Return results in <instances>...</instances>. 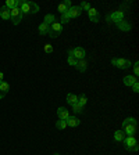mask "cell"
Instances as JSON below:
<instances>
[{
    "instance_id": "cell-14",
    "label": "cell",
    "mask_w": 139,
    "mask_h": 155,
    "mask_svg": "<svg viewBox=\"0 0 139 155\" xmlns=\"http://www.w3.org/2000/svg\"><path fill=\"white\" fill-rule=\"evenodd\" d=\"M88 15H89V19H91L92 22H99V19H100V15H99V13H97L96 8H89V11H88Z\"/></svg>"
},
{
    "instance_id": "cell-19",
    "label": "cell",
    "mask_w": 139,
    "mask_h": 155,
    "mask_svg": "<svg viewBox=\"0 0 139 155\" xmlns=\"http://www.w3.org/2000/svg\"><path fill=\"white\" fill-rule=\"evenodd\" d=\"M49 29H50V25H47V24L42 22V24H40V25L38 26L39 35H40V36H45V35H47V33H49Z\"/></svg>"
},
{
    "instance_id": "cell-26",
    "label": "cell",
    "mask_w": 139,
    "mask_h": 155,
    "mask_svg": "<svg viewBox=\"0 0 139 155\" xmlns=\"http://www.w3.org/2000/svg\"><path fill=\"white\" fill-rule=\"evenodd\" d=\"M130 123H132V125H138V120L135 119V118H125L123 122V127L127 125H130Z\"/></svg>"
},
{
    "instance_id": "cell-4",
    "label": "cell",
    "mask_w": 139,
    "mask_h": 155,
    "mask_svg": "<svg viewBox=\"0 0 139 155\" xmlns=\"http://www.w3.org/2000/svg\"><path fill=\"white\" fill-rule=\"evenodd\" d=\"M111 65L118 68V69H128V68H131V61L128 58H113Z\"/></svg>"
},
{
    "instance_id": "cell-13",
    "label": "cell",
    "mask_w": 139,
    "mask_h": 155,
    "mask_svg": "<svg viewBox=\"0 0 139 155\" xmlns=\"http://www.w3.org/2000/svg\"><path fill=\"white\" fill-rule=\"evenodd\" d=\"M70 7H71V2H70V0H64L63 3H60V4L57 6V11L63 15V14H64L65 11L70 8Z\"/></svg>"
},
{
    "instance_id": "cell-32",
    "label": "cell",
    "mask_w": 139,
    "mask_h": 155,
    "mask_svg": "<svg viewBox=\"0 0 139 155\" xmlns=\"http://www.w3.org/2000/svg\"><path fill=\"white\" fill-rule=\"evenodd\" d=\"M131 89H132L134 93H138V91H139V82H135V83L131 86Z\"/></svg>"
},
{
    "instance_id": "cell-20",
    "label": "cell",
    "mask_w": 139,
    "mask_h": 155,
    "mask_svg": "<svg viewBox=\"0 0 139 155\" xmlns=\"http://www.w3.org/2000/svg\"><path fill=\"white\" fill-rule=\"evenodd\" d=\"M78 103V96L74 93H68L67 94V104H70V105H74V104Z\"/></svg>"
},
{
    "instance_id": "cell-25",
    "label": "cell",
    "mask_w": 139,
    "mask_h": 155,
    "mask_svg": "<svg viewBox=\"0 0 139 155\" xmlns=\"http://www.w3.org/2000/svg\"><path fill=\"white\" fill-rule=\"evenodd\" d=\"M56 127H57L58 130H64L65 127H67V122H65V120L58 119L57 122H56Z\"/></svg>"
},
{
    "instance_id": "cell-31",
    "label": "cell",
    "mask_w": 139,
    "mask_h": 155,
    "mask_svg": "<svg viewBox=\"0 0 139 155\" xmlns=\"http://www.w3.org/2000/svg\"><path fill=\"white\" fill-rule=\"evenodd\" d=\"M45 53H47V54H50V53H53V46L52 45H45Z\"/></svg>"
},
{
    "instance_id": "cell-2",
    "label": "cell",
    "mask_w": 139,
    "mask_h": 155,
    "mask_svg": "<svg viewBox=\"0 0 139 155\" xmlns=\"http://www.w3.org/2000/svg\"><path fill=\"white\" fill-rule=\"evenodd\" d=\"M81 14H82V8H81V7H79V6H71L61 15V22H60V24H61V25H63V24H67L71 18H77V17H79Z\"/></svg>"
},
{
    "instance_id": "cell-29",
    "label": "cell",
    "mask_w": 139,
    "mask_h": 155,
    "mask_svg": "<svg viewBox=\"0 0 139 155\" xmlns=\"http://www.w3.org/2000/svg\"><path fill=\"white\" fill-rule=\"evenodd\" d=\"M132 68H134V76L138 78V75H139V62L135 61V64H134Z\"/></svg>"
},
{
    "instance_id": "cell-15",
    "label": "cell",
    "mask_w": 139,
    "mask_h": 155,
    "mask_svg": "<svg viewBox=\"0 0 139 155\" xmlns=\"http://www.w3.org/2000/svg\"><path fill=\"white\" fill-rule=\"evenodd\" d=\"M9 90H10V84L4 81L0 82V98H4L6 94L9 93Z\"/></svg>"
},
{
    "instance_id": "cell-27",
    "label": "cell",
    "mask_w": 139,
    "mask_h": 155,
    "mask_svg": "<svg viewBox=\"0 0 139 155\" xmlns=\"http://www.w3.org/2000/svg\"><path fill=\"white\" fill-rule=\"evenodd\" d=\"M72 107V111H74V114H82L84 112V107H81L79 104H74V105H71Z\"/></svg>"
},
{
    "instance_id": "cell-3",
    "label": "cell",
    "mask_w": 139,
    "mask_h": 155,
    "mask_svg": "<svg viewBox=\"0 0 139 155\" xmlns=\"http://www.w3.org/2000/svg\"><path fill=\"white\" fill-rule=\"evenodd\" d=\"M124 145H125V148L128 151H138L139 150V144H138V140L135 139V136H127L125 139H124Z\"/></svg>"
},
{
    "instance_id": "cell-10",
    "label": "cell",
    "mask_w": 139,
    "mask_h": 155,
    "mask_svg": "<svg viewBox=\"0 0 139 155\" xmlns=\"http://www.w3.org/2000/svg\"><path fill=\"white\" fill-rule=\"evenodd\" d=\"M57 116H58V119L67 120L68 116H70V111H68L67 108H64V107H60L57 110Z\"/></svg>"
},
{
    "instance_id": "cell-8",
    "label": "cell",
    "mask_w": 139,
    "mask_h": 155,
    "mask_svg": "<svg viewBox=\"0 0 139 155\" xmlns=\"http://www.w3.org/2000/svg\"><path fill=\"white\" fill-rule=\"evenodd\" d=\"M106 19L107 21H113V22H120L124 19V11H114L111 14H107L106 15Z\"/></svg>"
},
{
    "instance_id": "cell-34",
    "label": "cell",
    "mask_w": 139,
    "mask_h": 155,
    "mask_svg": "<svg viewBox=\"0 0 139 155\" xmlns=\"http://www.w3.org/2000/svg\"><path fill=\"white\" fill-rule=\"evenodd\" d=\"M54 155H60V154H57V152H56V154H54Z\"/></svg>"
},
{
    "instance_id": "cell-9",
    "label": "cell",
    "mask_w": 139,
    "mask_h": 155,
    "mask_svg": "<svg viewBox=\"0 0 139 155\" xmlns=\"http://www.w3.org/2000/svg\"><path fill=\"white\" fill-rule=\"evenodd\" d=\"M124 133H125V136H135L136 130H138V125H132V123H130V125H127L123 127Z\"/></svg>"
},
{
    "instance_id": "cell-6",
    "label": "cell",
    "mask_w": 139,
    "mask_h": 155,
    "mask_svg": "<svg viewBox=\"0 0 139 155\" xmlns=\"http://www.w3.org/2000/svg\"><path fill=\"white\" fill-rule=\"evenodd\" d=\"M23 15L24 14L21 13V10L18 8V7H16V8L10 10V19L13 21L14 25H18L21 21H23Z\"/></svg>"
},
{
    "instance_id": "cell-1",
    "label": "cell",
    "mask_w": 139,
    "mask_h": 155,
    "mask_svg": "<svg viewBox=\"0 0 139 155\" xmlns=\"http://www.w3.org/2000/svg\"><path fill=\"white\" fill-rule=\"evenodd\" d=\"M18 8L23 14H36L39 11V6L33 2L28 0H18Z\"/></svg>"
},
{
    "instance_id": "cell-28",
    "label": "cell",
    "mask_w": 139,
    "mask_h": 155,
    "mask_svg": "<svg viewBox=\"0 0 139 155\" xmlns=\"http://www.w3.org/2000/svg\"><path fill=\"white\" fill-rule=\"evenodd\" d=\"M79 7L82 8V11H84V10H85V11H89V8H91V4L88 3V2H82V3L79 4Z\"/></svg>"
},
{
    "instance_id": "cell-11",
    "label": "cell",
    "mask_w": 139,
    "mask_h": 155,
    "mask_svg": "<svg viewBox=\"0 0 139 155\" xmlns=\"http://www.w3.org/2000/svg\"><path fill=\"white\" fill-rule=\"evenodd\" d=\"M116 26L120 31H124V32H128V31H131V22H128V21H125V19H123V21H120V22H117Z\"/></svg>"
},
{
    "instance_id": "cell-21",
    "label": "cell",
    "mask_w": 139,
    "mask_h": 155,
    "mask_svg": "<svg viewBox=\"0 0 139 155\" xmlns=\"http://www.w3.org/2000/svg\"><path fill=\"white\" fill-rule=\"evenodd\" d=\"M0 17H2V18L3 19H10V10L7 8L6 6H3L2 7V8H0Z\"/></svg>"
},
{
    "instance_id": "cell-24",
    "label": "cell",
    "mask_w": 139,
    "mask_h": 155,
    "mask_svg": "<svg viewBox=\"0 0 139 155\" xmlns=\"http://www.w3.org/2000/svg\"><path fill=\"white\" fill-rule=\"evenodd\" d=\"M88 103V97L85 96V94H81V96H78V104L81 107H85Z\"/></svg>"
},
{
    "instance_id": "cell-17",
    "label": "cell",
    "mask_w": 139,
    "mask_h": 155,
    "mask_svg": "<svg viewBox=\"0 0 139 155\" xmlns=\"http://www.w3.org/2000/svg\"><path fill=\"white\" fill-rule=\"evenodd\" d=\"M67 122V126H71V127H77V126H79L81 125V120L78 119L77 116H68V119L65 120Z\"/></svg>"
},
{
    "instance_id": "cell-30",
    "label": "cell",
    "mask_w": 139,
    "mask_h": 155,
    "mask_svg": "<svg viewBox=\"0 0 139 155\" xmlns=\"http://www.w3.org/2000/svg\"><path fill=\"white\" fill-rule=\"evenodd\" d=\"M67 62L70 65H72V67H75V64H77V60H75V58H72L71 55H68V57H67Z\"/></svg>"
},
{
    "instance_id": "cell-7",
    "label": "cell",
    "mask_w": 139,
    "mask_h": 155,
    "mask_svg": "<svg viewBox=\"0 0 139 155\" xmlns=\"http://www.w3.org/2000/svg\"><path fill=\"white\" fill-rule=\"evenodd\" d=\"M63 32V25L60 22H54L50 25V29H49V33L47 35L50 38H58V36L61 35Z\"/></svg>"
},
{
    "instance_id": "cell-18",
    "label": "cell",
    "mask_w": 139,
    "mask_h": 155,
    "mask_svg": "<svg viewBox=\"0 0 139 155\" xmlns=\"http://www.w3.org/2000/svg\"><path fill=\"white\" fill-rule=\"evenodd\" d=\"M125 137H127V136H125V133H124L123 129H118V130H116V132H114V140H116L117 143H123Z\"/></svg>"
},
{
    "instance_id": "cell-5",
    "label": "cell",
    "mask_w": 139,
    "mask_h": 155,
    "mask_svg": "<svg viewBox=\"0 0 139 155\" xmlns=\"http://www.w3.org/2000/svg\"><path fill=\"white\" fill-rule=\"evenodd\" d=\"M68 55H71L72 58H75V60H84V58H86V51H85V48L81 47V46H78V47L75 48H71V50H68Z\"/></svg>"
},
{
    "instance_id": "cell-16",
    "label": "cell",
    "mask_w": 139,
    "mask_h": 155,
    "mask_svg": "<svg viewBox=\"0 0 139 155\" xmlns=\"http://www.w3.org/2000/svg\"><path fill=\"white\" fill-rule=\"evenodd\" d=\"M123 82H124V84H125V86L131 87L134 83H135V82H138V78L134 76V75H127V76H124Z\"/></svg>"
},
{
    "instance_id": "cell-33",
    "label": "cell",
    "mask_w": 139,
    "mask_h": 155,
    "mask_svg": "<svg viewBox=\"0 0 139 155\" xmlns=\"http://www.w3.org/2000/svg\"><path fill=\"white\" fill-rule=\"evenodd\" d=\"M3 78H4V74H3V72H2V71H0V82L3 81Z\"/></svg>"
},
{
    "instance_id": "cell-22",
    "label": "cell",
    "mask_w": 139,
    "mask_h": 155,
    "mask_svg": "<svg viewBox=\"0 0 139 155\" xmlns=\"http://www.w3.org/2000/svg\"><path fill=\"white\" fill-rule=\"evenodd\" d=\"M43 22L47 24V25H52V24H54L56 22V15H54V14H46L45 19H43Z\"/></svg>"
},
{
    "instance_id": "cell-23",
    "label": "cell",
    "mask_w": 139,
    "mask_h": 155,
    "mask_svg": "<svg viewBox=\"0 0 139 155\" xmlns=\"http://www.w3.org/2000/svg\"><path fill=\"white\" fill-rule=\"evenodd\" d=\"M4 6L9 10H13V8H16V7H18V0H7Z\"/></svg>"
},
{
    "instance_id": "cell-12",
    "label": "cell",
    "mask_w": 139,
    "mask_h": 155,
    "mask_svg": "<svg viewBox=\"0 0 139 155\" xmlns=\"http://www.w3.org/2000/svg\"><path fill=\"white\" fill-rule=\"evenodd\" d=\"M75 69L79 72H85L88 69V61L86 58H84V60H78L77 64H75Z\"/></svg>"
}]
</instances>
